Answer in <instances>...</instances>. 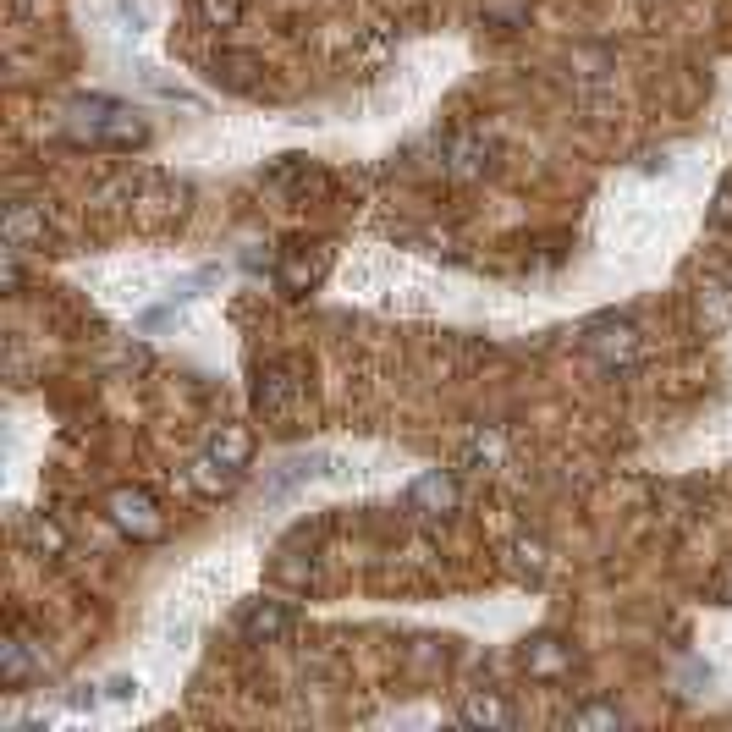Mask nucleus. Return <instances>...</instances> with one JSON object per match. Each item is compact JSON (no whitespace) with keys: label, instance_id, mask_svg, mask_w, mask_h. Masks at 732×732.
I'll use <instances>...</instances> for the list:
<instances>
[{"label":"nucleus","instance_id":"nucleus-6","mask_svg":"<svg viewBox=\"0 0 732 732\" xmlns=\"http://www.w3.org/2000/svg\"><path fill=\"white\" fill-rule=\"evenodd\" d=\"M0 232H6V248H12V254H39V248H50V221H45V210H34V204H6Z\"/></svg>","mask_w":732,"mask_h":732},{"label":"nucleus","instance_id":"nucleus-21","mask_svg":"<svg viewBox=\"0 0 732 732\" xmlns=\"http://www.w3.org/2000/svg\"><path fill=\"white\" fill-rule=\"evenodd\" d=\"M710 595H716L721 606H732V562H727V567H721V573H716V584H710Z\"/></svg>","mask_w":732,"mask_h":732},{"label":"nucleus","instance_id":"nucleus-19","mask_svg":"<svg viewBox=\"0 0 732 732\" xmlns=\"http://www.w3.org/2000/svg\"><path fill=\"white\" fill-rule=\"evenodd\" d=\"M248 72H254V61H243V56L215 61V83H226V89H248Z\"/></svg>","mask_w":732,"mask_h":732},{"label":"nucleus","instance_id":"nucleus-14","mask_svg":"<svg viewBox=\"0 0 732 732\" xmlns=\"http://www.w3.org/2000/svg\"><path fill=\"white\" fill-rule=\"evenodd\" d=\"M23 540L34 556H61L67 551V529H61L56 518H45V512H34V518L23 523Z\"/></svg>","mask_w":732,"mask_h":732},{"label":"nucleus","instance_id":"nucleus-7","mask_svg":"<svg viewBox=\"0 0 732 732\" xmlns=\"http://www.w3.org/2000/svg\"><path fill=\"white\" fill-rule=\"evenodd\" d=\"M237 628H243V639H254V644H276L298 628V611H292L287 600H254Z\"/></svg>","mask_w":732,"mask_h":732},{"label":"nucleus","instance_id":"nucleus-5","mask_svg":"<svg viewBox=\"0 0 732 732\" xmlns=\"http://www.w3.org/2000/svg\"><path fill=\"white\" fill-rule=\"evenodd\" d=\"M325 270H331V254H325V248H298V254H287L276 265V287L287 292V298H303V292H314L325 281Z\"/></svg>","mask_w":732,"mask_h":732},{"label":"nucleus","instance_id":"nucleus-15","mask_svg":"<svg viewBox=\"0 0 732 732\" xmlns=\"http://www.w3.org/2000/svg\"><path fill=\"white\" fill-rule=\"evenodd\" d=\"M188 479H193V485L204 490V496H221V490H232V485H237V479H243V474H237V468H226V463H215V457L204 452L199 463L188 468Z\"/></svg>","mask_w":732,"mask_h":732},{"label":"nucleus","instance_id":"nucleus-4","mask_svg":"<svg viewBox=\"0 0 732 732\" xmlns=\"http://www.w3.org/2000/svg\"><path fill=\"white\" fill-rule=\"evenodd\" d=\"M298 402H303L298 369H292V364H265V369H259V380H254V408L265 413V419L287 424L292 413H298Z\"/></svg>","mask_w":732,"mask_h":732},{"label":"nucleus","instance_id":"nucleus-2","mask_svg":"<svg viewBox=\"0 0 732 732\" xmlns=\"http://www.w3.org/2000/svg\"><path fill=\"white\" fill-rule=\"evenodd\" d=\"M584 347L600 358V364H611V369H633L644 358V336H639V325H633V320H595L584 331Z\"/></svg>","mask_w":732,"mask_h":732},{"label":"nucleus","instance_id":"nucleus-9","mask_svg":"<svg viewBox=\"0 0 732 732\" xmlns=\"http://www.w3.org/2000/svg\"><path fill=\"white\" fill-rule=\"evenodd\" d=\"M408 507L419 512V518H446V512L457 507V479L446 474V468L419 474V479H413V490H408Z\"/></svg>","mask_w":732,"mask_h":732},{"label":"nucleus","instance_id":"nucleus-12","mask_svg":"<svg viewBox=\"0 0 732 732\" xmlns=\"http://www.w3.org/2000/svg\"><path fill=\"white\" fill-rule=\"evenodd\" d=\"M485 166H490V144L479 133H463V138L446 144V171H452V177H479Z\"/></svg>","mask_w":732,"mask_h":732},{"label":"nucleus","instance_id":"nucleus-16","mask_svg":"<svg viewBox=\"0 0 732 732\" xmlns=\"http://www.w3.org/2000/svg\"><path fill=\"white\" fill-rule=\"evenodd\" d=\"M567 727H622V710L617 705H578L573 716H567Z\"/></svg>","mask_w":732,"mask_h":732},{"label":"nucleus","instance_id":"nucleus-13","mask_svg":"<svg viewBox=\"0 0 732 732\" xmlns=\"http://www.w3.org/2000/svg\"><path fill=\"white\" fill-rule=\"evenodd\" d=\"M463 721L468 727H512L518 710H512L507 699H496V694H468L463 699Z\"/></svg>","mask_w":732,"mask_h":732},{"label":"nucleus","instance_id":"nucleus-17","mask_svg":"<svg viewBox=\"0 0 732 732\" xmlns=\"http://www.w3.org/2000/svg\"><path fill=\"white\" fill-rule=\"evenodd\" d=\"M199 12L210 28H232L237 17H243V0H199Z\"/></svg>","mask_w":732,"mask_h":732},{"label":"nucleus","instance_id":"nucleus-8","mask_svg":"<svg viewBox=\"0 0 732 732\" xmlns=\"http://www.w3.org/2000/svg\"><path fill=\"white\" fill-rule=\"evenodd\" d=\"M523 672H529L534 683H556V677L573 672V650H567L556 633H540V639L523 644Z\"/></svg>","mask_w":732,"mask_h":732},{"label":"nucleus","instance_id":"nucleus-3","mask_svg":"<svg viewBox=\"0 0 732 732\" xmlns=\"http://www.w3.org/2000/svg\"><path fill=\"white\" fill-rule=\"evenodd\" d=\"M111 518H116V529L133 534V540H160V534H166V512H160V501L149 496V490H138V485L111 490Z\"/></svg>","mask_w":732,"mask_h":732},{"label":"nucleus","instance_id":"nucleus-18","mask_svg":"<svg viewBox=\"0 0 732 732\" xmlns=\"http://www.w3.org/2000/svg\"><path fill=\"white\" fill-rule=\"evenodd\" d=\"M512 562H518V573L540 578L545 573V545L540 540H518V545H512Z\"/></svg>","mask_w":732,"mask_h":732},{"label":"nucleus","instance_id":"nucleus-22","mask_svg":"<svg viewBox=\"0 0 732 732\" xmlns=\"http://www.w3.org/2000/svg\"><path fill=\"white\" fill-rule=\"evenodd\" d=\"M710 221H732V182L716 193V210H710Z\"/></svg>","mask_w":732,"mask_h":732},{"label":"nucleus","instance_id":"nucleus-10","mask_svg":"<svg viewBox=\"0 0 732 732\" xmlns=\"http://www.w3.org/2000/svg\"><path fill=\"white\" fill-rule=\"evenodd\" d=\"M34 666H39L34 639H23V633H6V639H0V683L6 688H23L28 677H34Z\"/></svg>","mask_w":732,"mask_h":732},{"label":"nucleus","instance_id":"nucleus-11","mask_svg":"<svg viewBox=\"0 0 732 732\" xmlns=\"http://www.w3.org/2000/svg\"><path fill=\"white\" fill-rule=\"evenodd\" d=\"M204 452H210L215 463H226V468H237V474H243L248 457H254V435H248L243 424H221V430L210 435V446H204Z\"/></svg>","mask_w":732,"mask_h":732},{"label":"nucleus","instance_id":"nucleus-1","mask_svg":"<svg viewBox=\"0 0 732 732\" xmlns=\"http://www.w3.org/2000/svg\"><path fill=\"white\" fill-rule=\"evenodd\" d=\"M67 127L78 144L94 149H144L149 144V122L133 111V105H116V100H78L67 111Z\"/></svg>","mask_w":732,"mask_h":732},{"label":"nucleus","instance_id":"nucleus-20","mask_svg":"<svg viewBox=\"0 0 732 732\" xmlns=\"http://www.w3.org/2000/svg\"><path fill=\"white\" fill-rule=\"evenodd\" d=\"M496 457H501V441H496V435H474V441L463 446V463H468V468H485V463H496Z\"/></svg>","mask_w":732,"mask_h":732}]
</instances>
